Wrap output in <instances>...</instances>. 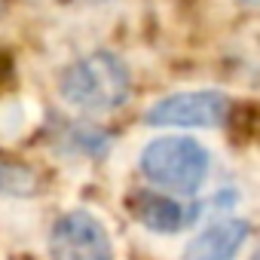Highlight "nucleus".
Wrapping results in <instances>:
<instances>
[{"instance_id": "f257e3e1", "label": "nucleus", "mask_w": 260, "mask_h": 260, "mask_svg": "<svg viewBox=\"0 0 260 260\" xmlns=\"http://www.w3.org/2000/svg\"><path fill=\"white\" fill-rule=\"evenodd\" d=\"M61 98L89 113V116H104L119 110L128 95H132V77L119 55L113 52H92L80 61H74L58 83Z\"/></svg>"}, {"instance_id": "f03ea898", "label": "nucleus", "mask_w": 260, "mask_h": 260, "mask_svg": "<svg viewBox=\"0 0 260 260\" xmlns=\"http://www.w3.org/2000/svg\"><path fill=\"white\" fill-rule=\"evenodd\" d=\"M138 166H141V175L150 184H156L159 190L178 193V196H193V193H199V187L208 178L211 156L196 138L166 135V138L150 141L141 150Z\"/></svg>"}, {"instance_id": "20e7f679", "label": "nucleus", "mask_w": 260, "mask_h": 260, "mask_svg": "<svg viewBox=\"0 0 260 260\" xmlns=\"http://www.w3.org/2000/svg\"><path fill=\"white\" fill-rule=\"evenodd\" d=\"M52 260H113L110 236L89 211H68L49 233Z\"/></svg>"}, {"instance_id": "0eeeda50", "label": "nucleus", "mask_w": 260, "mask_h": 260, "mask_svg": "<svg viewBox=\"0 0 260 260\" xmlns=\"http://www.w3.org/2000/svg\"><path fill=\"white\" fill-rule=\"evenodd\" d=\"M71 138V147L77 153H86V156H104L107 147H110V135L98 132V128H74V132L68 135Z\"/></svg>"}, {"instance_id": "7ed1b4c3", "label": "nucleus", "mask_w": 260, "mask_h": 260, "mask_svg": "<svg viewBox=\"0 0 260 260\" xmlns=\"http://www.w3.org/2000/svg\"><path fill=\"white\" fill-rule=\"evenodd\" d=\"M230 116V98L214 89H199V92H178L162 101H156L144 119L147 125L156 128H217Z\"/></svg>"}, {"instance_id": "6e6552de", "label": "nucleus", "mask_w": 260, "mask_h": 260, "mask_svg": "<svg viewBox=\"0 0 260 260\" xmlns=\"http://www.w3.org/2000/svg\"><path fill=\"white\" fill-rule=\"evenodd\" d=\"M25 190H31V175L25 169L13 166L0 169V193H25Z\"/></svg>"}, {"instance_id": "423d86ee", "label": "nucleus", "mask_w": 260, "mask_h": 260, "mask_svg": "<svg viewBox=\"0 0 260 260\" xmlns=\"http://www.w3.org/2000/svg\"><path fill=\"white\" fill-rule=\"evenodd\" d=\"M132 211L147 230L162 233V236L181 233L190 223V217L199 214V208L187 211L178 199H169V196H159V193H135L132 196Z\"/></svg>"}, {"instance_id": "9b49d317", "label": "nucleus", "mask_w": 260, "mask_h": 260, "mask_svg": "<svg viewBox=\"0 0 260 260\" xmlns=\"http://www.w3.org/2000/svg\"><path fill=\"white\" fill-rule=\"evenodd\" d=\"M89 4H101V0H89Z\"/></svg>"}, {"instance_id": "9d476101", "label": "nucleus", "mask_w": 260, "mask_h": 260, "mask_svg": "<svg viewBox=\"0 0 260 260\" xmlns=\"http://www.w3.org/2000/svg\"><path fill=\"white\" fill-rule=\"evenodd\" d=\"M251 260H260V248H257V251H254V254H251Z\"/></svg>"}, {"instance_id": "39448f33", "label": "nucleus", "mask_w": 260, "mask_h": 260, "mask_svg": "<svg viewBox=\"0 0 260 260\" xmlns=\"http://www.w3.org/2000/svg\"><path fill=\"white\" fill-rule=\"evenodd\" d=\"M248 233H251L248 220H239V217L214 220L187 245L184 260H233L245 245Z\"/></svg>"}, {"instance_id": "1a4fd4ad", "label": "nucleus", "mask_w": 260, "mask_h": 260, "mask_svg": "<svg viewBox=\"0 0 260 260\" xmlns=\"http://www.w3.org/2000/svg\"><path fill=\"white\" fill-rule=\"evenodd\" d=\"M239 4H245V7H260V0H239Z\"/></svg>"}]
</instances>
